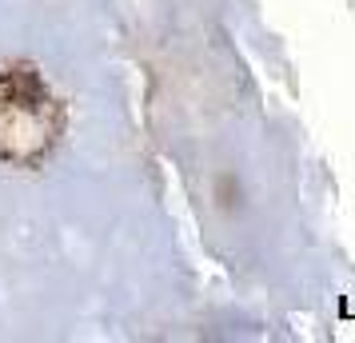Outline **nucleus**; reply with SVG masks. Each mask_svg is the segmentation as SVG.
I'll return each mask as SVG.
<instances>
[{"label": "nucleus", "instance_id": "nucleus-1", "mask_svg": "<svg viewBox=\"0 0 355 343\" xmlns=\"http://www.w3.org/2000/svg\"><path fill=\"white\" fill-rule=\"evenodd\" d=\"M64 100L52 92L40 68L24 60L0 64V160L12 168H40L64 136Z\"/></svg>", "mask_w": 355, "mask_h": 343}]
</instances>
